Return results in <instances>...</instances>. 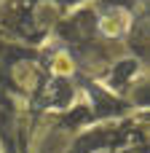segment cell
<instances>
[{
  "label": "cell",
  "mask_w": 150,
  "mask_h": 153,
  "mask_svg": "<svg viewBox=\"0 0 150 153\" xmlns=\"http://www.w3.org/2000/svg\"><path fill=\"white\" fill-rule=\"evenodd\" d=\"M137 70V59H126V62H118L115 65V70H113V78L118 81V83H123L132 73Z\"/></svg>",
  "instance_id": "obj_1"
},
{
  "label": "cell",
  "mask_w": 150,
  "mask_h": 153,
  "mask_svg": "<svg viewBox=\"0 0 150 153\" xmlns=\"http://www.w3.org/2000/svg\"><path fill=\"white\" fill-rule=\"evenodd\" d=\"M67 97H70V86H67L64 81H59V83H56V105H64Z\"/></svg>",
  "instance_id": "obj_2"
}]
</instances>
